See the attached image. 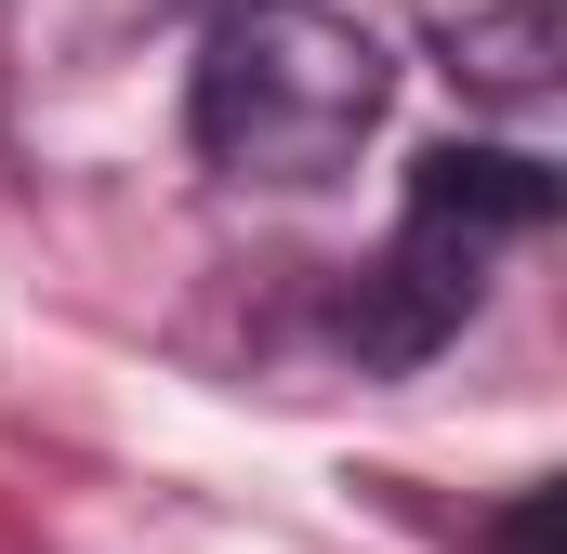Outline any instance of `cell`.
I'll return each instance as SVG.
<instances>
[{"label":"cell","instance_id":"5","mask_svg":"<svg viewBox=\"0 0 567 554\" xmlns=\"http://www.w3.org/2000/svg\"><path fill=\"white\" fill-rule=\"evenodd\" d=\"M555 529H567V489H528V502L488 529V554H555Z\"/></svg>","mask_w":567,"mask_h":554},{"label":"cell","instance_id":"1","mask_svg":"<svg viewBox=\"0 0 567 554\" xmlns=\"http://www.w3.org/2000/svg\"><path fill=\"white\" fill-rule=\"evenodd\" d=\"M383 106H396V66L330 0H225L185 80V133L225 185H330L383 133Z\"/></svg>","mask_w":567,"mask_h":554},{"label":"cell","instance_id":"4","mask_svg":"<svg viewBox=\"0 0 567 554\" xmlns=\"http://www.w3.org/2000/svg\"><path fill=\"white\" fill-rule=\"evenodd\" d=\"M435 53H449L462 93H488V106H542V93H555L567 27H555V0H502V13H449Z\"/></svg>","mask_w":567,"mask_h":554},{"label":"cell","instance_id":"3","mask_svg":"<svg viewBox=\"0 0 567 554\" xmlns=\"http://www.w3.org/2000/svg\"><path fill=\"white\" fill-rule=\"evenodd\" d=\"M410 212H449L462 238H528V225H555V172L515 145H435V158H410Z\"/></svg>","mask_w":567,"mask_h":554},{"label":"cell","instance_id":"2","mask_svg":"<svg viewBox=\"0 0 567 554\" xmlns=\"http://www.w3.org/2000/svg\"><path fill=\"white\" fill-rule=\"evenodd\" d=\"M475 304H488V238H462L449 212H410L396 252L343 290V343H357L370 370H423Z\"/></svg>","mask_w":567,"mask_h":554}]
</instances>
